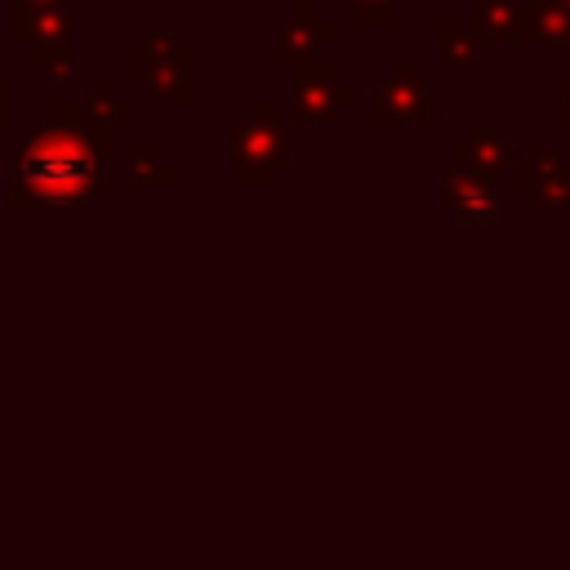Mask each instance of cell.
<instances>
[{"instance_id":"6da1fadb","label":"cell","mask_w":570,"mask_h":570,"mask_svg":"<svg viewBox=\"0 0 570 570\" xmlns=\"http://www.w3.org/2000/svg\"><path fill=\"white\" fill-rule=\"evenodd\" d=\"M22 178L36 196L45 200H71L89 187V156L80 147H31L27 165H22Z\"/></svg>"},{"instance_id":"7a4b0ae2","label":"cell","mask_w":570,"mask_h":570,"mask_svg":"<svg viewBox=\"0 0 570 570\" xmlns=\"http://www.w3.org/2000/svg\"><path fill=\"white\" fill-rule=\"evenodd\" d=\"M543 200H552V205H570V165H557V178L548 174V183H543Z\"/></svg>"}]
</instances>
